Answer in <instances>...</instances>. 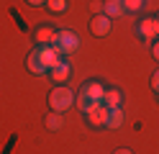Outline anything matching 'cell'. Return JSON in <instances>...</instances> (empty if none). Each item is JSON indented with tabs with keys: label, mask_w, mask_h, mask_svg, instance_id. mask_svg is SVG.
<instances>
[{
	"label": "cell",
	"mask_w": 159,
	"mask_h": 154,
	"mask_svg": "<svg viewBox=\"0 0 159 154\" xmlns=\"http://www.w3.org/2000/svg\"><path fill=\"white\" fill-rule=\"evenodd\" d=\"M49 105H52V110H57V113H64V110H69L75 105V95L64 85H57L52 92H49Z\"/></svg>",
	"instance_id": "1"
},
{
	"label": "cell",
	"mask_w": 159,
	"mask_h": 154,
	"mask_svg": "<svg viewBox=\"0 0 159 154\" xmlns=\"http://www.w3.org/2000/svg\"><path fill=\"white\" fill-rule=\"evenodd\" d=\"M54 46L59 49V54H62V57H69V54H75V51L80 49V36L72 34V31H57Z\"/></svg>",
	"instance_id": "2"
},
{
	"label": "cell",
	"mask_w": 159,
	"mask_h": 154,
	"mask_svg": "<svg viewBox=\"0 0 159 154\" xmlns=\"http://www.w3.org/2000/svg\"><path fill=\"white\" fill-rule=\"evenodd\" d=\"M36 51H39V57H41V62H44L46 69H54L59 62H62V54H59V49L54 44H44V46H39Z\"/></svg>",
	"instance_id": "3"
},
{
	"label": "cell",
	"mask_w": 159,
	"mask_h": 154,
	"mask_svg": "<svg viewBox=\"0 0 159 154\" xmlns=\"http://www.w3.org/2000/svg\"><path fill=\"white\" fill-rule=\"evenodd\" d=\"M90 31H93V36H98V39H103V36H108L111 34V18H108L105 13L100 16H93V21H90Z\"/></svg>",
	"instance_id": "4"
},
{
	"label": "cell",
	"mask_w": 159,
	"mask_h": 154,
	"mask_svg": "<svg viewBox=\"0 0 159 154\" xmlns=\"http://www.w3.org/2000/svg\"><path fill=\"white\" fill-rule=\"evenodd\" d=\"M85 116H87V121H90V126H95V128H98V126H105V121H108V108L103 105V103H95V105L87 110Z\"/></svg>",
	"instance_id": "5"
},
{
	"label": "cell",
	"mask_w": 159,
	"mask_h": 154,
	"mask_svg": "<svg viewBox=\"0 0 159 154\" xmlns=\"http://www.w3.org/2000/svg\"><path fill=\"white\" fill-rule=\"evenodd\" d=\"M136 31L141 39H154V36H159V23H157V18H141Z\"/></svg>",
	"instance_id": "6"
},
{
	"label": "cell",
	"mask_w": 159,
	"mask_h": 154,
	"mask_svg": "<svg viewBox=\"0 0 159 154\" xmlns=\"http://www.w3.org/2000/svg\"><path fill=\"white\" fill-rule=\"evenodd\" d=\"M103 13L108 18H121L123 13H128L126 10V0H108V3L103 5Z\"/></svg>",
	"instance_id": "7"
},
{
	"label": "cell",
	"mask_w": 159,
	"mask_h": 154,
	"mask_svg": "<svg viewBox=\"0 0 159 154\" xmlns=\"http://www.w3.org/2000/svg\"><path fill=\"white\" fill-rule=\"evenodd\" d=\"M69 75H72V69H69V64H67V62H59L54 69H49V77H52L57 85H64V82L69 80Z\"/></svg>",
	"instance_id": "8"
},
{
	"label": "cell",
	"mask_w": 159,
	"mask_h": 154,
	"mask_svg": "<svg viewBox=\"0 0 159 154\" xmlns=\"http://www.w3.org/2000/svg\"><path fill=\"white\" fill-rule=\"evenodd\" d=\"M82 92H87V98H90L93 103H103V98H105V87L100 85V82H85V87H82Z\"/></svg>",
	"instance_id": "9"
},
{
	"label": "cell",
	"mask_w": 159,
	"mask_h": 154,
	"mask_svg": "<svg viewBox=\"0 0 159 154\" xmlns=\"http://www.w3.org/2000/svg\"><path fill=\"white\" fill-rule=\"evenodd\" d=\"M34 39L39 41V46H44V44H54V41H57V28H52V26H39Z\"/></svg>",
	"instance_id": "10"
},
{
	"label": "cell",
	"mask_w": 159,
	"mask_h": 154,
	"mask_svg": "<svg viewBox=\"0 0 159 154\" xmlns=\"http://www.w3.org/2000/svg\"><path fill=\"white\" fill-rule=\"evenodd\" d=\"M103 105H105V108H121V105H123V92H121V90H116V87L105 90Z\"/></svg>",
	"instance_id": "11"
},
{
	"label": "cell",
	"mask_w": 159,
	"mask_h": 154,
	"mask_svg": "<svg viewBox=\"0 0 159 154\" xmlns=\"http://www.w3.org/2000/svg\"><path fill=\"white\" fill-rule=\"evenodd\" d=\"M123 108H108V121H105V128H121L123 126Z\"/></svg>",
	"instance_id": "12"
},
{
	"label": "cell",
	"mask_w": 159,
	"mask_h": 154,
	"mask_svg": "<svg viewBox=\"0 0 159 154\" xmlns=\"http://www.w3.org/2000/svg\"><path fill=\"white\" fill-rule=\"evenodd\" d=\"M26 67H28V72H34V75H44V72H49V69L44 67L41 57H39V51H31V54H28V59H26Z\"/></svg>",
	"instance_id": "13"
},
{
	"label": "cell",
	"mask_w": 159,
	"mask_h": 154,
	"mask_svg": "<svg viewBox=\"0 0 159 154\" xmlns=\"http://www.w3.org/2000/svg\"><path fill=\"white\" fill-rule=\"evenodd\" d=\"M62 126H64V118H62V113L52 110V113L46 116V128H49V131H59Z\"/></svg>",
	"instance_id": "14"
},
{
	"label": "cell",
	"mask_w": 159,
	"mask_h": 154,
	"mask_svg": "<svg viewBox=\"0 0 159 154\" xmlns=\"http://www.w3.org/2000/svg\"><path fill=\"white\" fill-rule=\"evenodd\" d=\"M75 105H77L80 110H82V113H87V110H90V108L95 105V103H93L90 98H87V92H80V95L75 98Z\"/></svg>",
	"instance_id": "15"
},
{
	"label": "cell",
	"mask_w": 159,
	"mask_h": 154,
	"mask_svg": "<svg viewBox=\"0 0 159 154\" xmlns=\"http://www.w3.org/2000/svg\"><path fill=\"white\" fill-rule=\"evenodd\" d=\"M67 0H46V8L49 10H52V13L54 16H59V13H64V10H67Z\"/></svg>",
	"instance_id": "16"
},
{
	"label": "cell",
	"mask_w": 159,
	"mask_h": 154,
	"mask_svg": "<svg viewBox=\"0 0 159 154\" xmlns=\"http://www.w3.org/2000/svg\"><path fill=\"white\" fill-rule=\"evenodd\" d=\"M144 3L146 0H126V10L128 13H139V10L144 8Z\"/></svg>",
	"instance_id": "17"
},
{
	"label": "cell",
	"mask_w": 159,
	"mask_h": 154,
	"mask_svg": "<svg viewBox=\"0 0 159 154\" xmlns=\"http://www.w3.org/2000/svg\"><path fill=\"white\" fill-rule=\"evenodd\" d=\"M152 87H154V90H159V69L152 75Z\"/></svg>",
	"instance_id": "18"
},
{
	"label": "cell",
	"mask_w": 159,
	"mask_h": 154,
	"mask_svg": "<svg viewBox=\"0 0 159 154\" xmlns=\"http://www.w3.org/2000/svg\"><path fill=\"white\" fill-rule=\"evenodd\" d=\"M152 54H154V59L159 62V41H154V46H152Z\"/></svg>",
	"instance_id": "19"
},
{
	"label": "cell",
	"mask_w": 159,
	"mask_h": 154,
	"mask_svg": "<svg viewBox=\"0 0 159 154\" xmlns=\"http://www.w3.org/2000/svg\"><path fill=\"white\" fill-rule=\"evenodd\" d=\"M28 5H34V8H39V5H46V0H26Z\"/></svg>",
	"instance_id": "20"
},
{
	"label": "cell",
	"mask_w": 159,
	"mask_h": 154,
	"mask_svg": "<svg viewBox=\"0 0 159 154\" xmlns=\"http://www.w3.org/2000/svg\"><path fill=\"white\" fill-rule=\"evenodd\" d=\"M90 8H93V13H95V16H98V13H100V10H103V5H100V3H93Z\"/></svg>",
	"instance_id": "21"
},
{
	"label": "cell",
	"mask_w": 159,
	"mask_h": 154,
	"mask_svg": "<svg viewBox=\"0 0 159 154\" xmlns=\"http://www.w3.org/2000/svg\"><path fill=\"white\" fill-rule=\"evenodd\" d=\"M113 154H131L128 149H118V152H113Z\"/></svg>",
	"instance_id": "22"
},
{
	"label": "cell",
	"mask_w": 159,
	"mask_h": 154,
	"mask_svg": "<svg viewBox=\"0 0 159 154\" xmlns=\"http://www.w3.org/2000/svg\"><path fill=\"white\" fill-rule=\"evenodd\" d=\"M157 98H159V90H157Z\"/></svg>",
	"instance_id": "23"
},
{
	"label": "cell",
	"mask_w": 159,
	"mask_h": 154,
	"mask_svg": "<svg viewBox=\"0 0 159 154\" xmlns=\"http://www.w3.org/2000/svg\"><path fill=\"white\" fill-rule=\"evenodd\" d=\"M157 23H159V16H157Z\"/></svg>",
	"instance_id": "24"
}]
</instances>
